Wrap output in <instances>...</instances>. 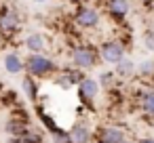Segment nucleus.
Here are the masks:
<instances>
[{
	"instance_id": "1",
	"label": "nucleus",
	"mask_w": 154,
	"mask_h": 143,
	"mask_svg": "<svg viewBox=\"0 0 154 143\" xmlns=\"http://www.w3.org/2000/svg\"><path fill=\"white\" fill-rule=\"evenodd\" d=\"M26 70L30 76L34 78H45L51 76L53 72H57V65L53 59H49L47 55H28L26 59Z\"/></svg>"
},
{
	"instance_id": "2",
	"label": "nucleus",
	"mask_w": 154,
	"mask_h": 143,
	"mask_svg": "<svg viewBox=\"0 0 154 143\" xmlns=\"http://www.w3.org/2000/svg\"><path fill=\"white\" fill-rule=\"evenodd\" d=\"M97 59H99V51L93 49V46H87V44H80L72 51V63L76 70H93L97 65Z\"/></svg>"
},
{
	"instance_id": "3",
	"label": "nucleus",
	"mask_w": 154,
	"mask_h": 143,
	"mask_svg": "<svg viewBox=\"0 0 154 143\" xmlns=\"http://www.w3.org/2000/svg\"><path fill=\"white\" fill-rule=\"evenodd\" d=\"M125 53H127V46L120 42V40H108L99 46V57L106 61V63H120L125 59Z\"/></svg>"
},
{
	"instance_id": "4",
	"label": "nucleus",
	"mask_w": 154,
	"mask_h": 143,
	"mask_svg": "<svg viewBox=\"0 0 154 143\" xmlns=\"http://www.w3.org/2000/svg\"><path fill=\"white\" fill-rule=\"evenodd\" d=\"M99 88H101V84H99V80H95V78H85V80H80V82H78V97H80V101H82L85 105H93L95 97L99 95Z\"/></svg>"
},
{
	"instance_id": "5",
	"label": "nucleus",
	"mask_w": 154,
	"mask_h": 143,
	"mask_svg": "<svg viewBox=\"0 0 154 143\" xmlns=\"http://www.w3.org/2000/svg\"><path fill=\"white\" fill-rule=\"evenodd\" d=\"M99 21H101V15H99V11L93 9V7H80V9L76 11V23H78L80 28L91 30V28H97Z\"/></svg>"
},
{
	"instance_id": "6",
	"label": "nucleus",
	"mask_w": 154,
	"mask_h": 143,
	"mask_svg": "<svg viewBox=\"0 0 154 143\" xmlns=\"http://www.w3.org/2000/svg\"><path fill=\"white\" fill-rule=\"evenodd\" d=\"M95 139L97 141H103V143H125L127 141V135L118 126H101L95 133Z\"/></svg>"
},
{
	"instance_id": "7",
	"label": "nucleus",
	"mask_w": 154,
	"mask_h": 143,
	"mask_svg": "<svg viewBox=\"0 0 154 143\" xmlns=\"http://www.w3.org/2000/svg\"><path fill=\"white\" fill-rule=\"evenodd\" d=\"M19 25H21V19L17 15V11L9 9V11H5L2 15H0V32H2V34L13 36L19 30Z\"/></svg>"
},
{
	"instance_id": "8",
	"label": "nucleus",
	"mask_w": 154,
	"mask_h": 143,
	"mask_svg": "<svg viewBox=\"0 0 154 143\" xmlns=\"http://www.w3.org/2000/svg\"><path fill=\"white\" fill-rule=\"evenodd\" d=\"M26 49L30 51V55H42L47 49V38L40 32H32L26 36Z\"/></svg>"
},
{
	"instance_id": "9",
	"label": "nucleus",
	"mask_w": 154,
	"mask_h": 143,
	"mask_svg": "<svg viewBox=\"0 0 154 143\" xmlns=\"http://www.w3.org/2000/svg\"><path fill=\"white\" fill-rule=\"evenodd\" d=\"M70 135H72V143H91L93 137H95L87 122H76L70 128Z\"/></svg>"
},
{
	"instance_id": "10",
	"label": "nucleus",
	"mask_w": 154,
	"mask_h": 143,
	"mask_svg": "<svg viewBox=\"0 0 154 143\" xmlns=\"http://www.w3.org/2000/svg\"><path fill=\"white\" fill-rule=\"evenodd\" d=\"M137 101H139L141 112L154 120V88H141L137 95Z\"/></svg>"
},
{
	"instance_id": "11",
	"label": "nucleus",
	"mask_w": 154,
	"mask_h": 143,
	"mask_svg": "<svg viewBox=\"0 0 154 143\" xmlns=\"http://www.w3.org/2000/svg\"><path fill=\"white\" fill-rule=\"evenodd\" d=\"M28 128H30L28 120H23V118H9L5 122V130L9 137H23Z\"/></svg>"
},
{
	"instance_id": "12",
	"label": "nucleus",
	"mask_w": 154,
	"mask_h": 143,
	"mask_svg": "<svg viewBox=\"0 0 154 143\" xmlns=\"http://www.w3.org/2000/svg\"><path fill=\"white\" fill-rule=\"evenodd\" d=\"M108 11H110V15H112L114 19L122 21V19L129 15L131 4H129V0H108Z\"/></svg>"
},
{
	"instance_id": "13",
	"label": "nucleus",
	"mask_w": 154,
	"mask_h": 143,
	"mask_svg": "<svg viewBox=\"0 0 154 143\" xmlns=\"http://www.w3.org/2000/svg\"><path fill=\"white\" fill-rule=\"evenodd\" d=\"M114 74H116L118 78H131V76H135V74H137V63H135L133 59L125 57L120 63H116V65H114Z\"/></svg>"
},
{
	"instance_id": "14",
	"label": "nucleus",
	"mask_w": 154,
	"mask_h": 143,
	"mask_svg": "<svg viewBox=\"0 0 154 143\" xmlns=\"http://www.w3.org/2000/svg\"><path fill=\"white\" fill-rule=\"evenodd\" d=\"M5 70H7L9 74H19L21 70H26V63L21 61V57H19L17 53H9V55L5 57Z\"/></svg>"
},
{
	"instance_id": "15",
	"label": "nucleus",
	"mask_w": 154,
	"mask_h": 143,
	"mask_svg": "<svg viewBox=\"0 0 154 143\" xmlns=\"http://www.w3.org/2000/svg\"><path fill=\"white\" fill-rule=\"evenodd\" d=\"M21 88H23V93H26V97L30 99V101H36L38 99V82L34 80V76H26L23 78V82H21Z\"/></svg>"
},
{
	"instance_id": "16",
	"label": "nucleus",
	"mask_w": 154,
	"mask_h": 143,
	"mask_svg": "<svg viewBox=\"0 0 154 143\" xmlns=\"http://www.w3.org/2000/svg\"><path fill=\"white\" fill-rule=\"evenodd\" d=\"M36 114H38V118H40V122H42V124L47 126V130H49V133H55V130L59 128V126H57V122L53 120V116H49V114H47V112H45V109H42L40 105L36 107Z\"/></svg>"
},
{
	"instance_id": "17",
	"label": "nucleus",
	"mask_w": 154,
	"mask_h": 143,
	"mask_svg": "<svg viewBox=\"0 0 154 143\" xmlns=\"http://www.w3.org/2000/svg\"><path fill=\"white\" fill-rule=\"evenodd\" d=\"M137 74L143 78H154V59H141L137 63Z\"/></svg>"
},
{
	"instance_id": "18",
	"label": "nucleus",
	"mask_w": 154,
	"mask_h": 143,
	"mask_svg": "<svg viewBox=\"0 0 154 143\" xmlns=\"http://www.w3.org/2000/svg\"><path fill=\"white\" fill-rule=\"evenodd\" d=\"M42 141H45V135L38 128H28L23 135V143H42Z\"/></svg>"
},
{
	"instance_id": "19",
	"label": "nucleus",
	"mask_w": 154,
	"mask_h": 143,
	"mask_svg": "<svg viewBox=\"0 0 154 143\" xmlns=\"http://www.w3.org/2000/svg\"><path fill=\"white\" fill-rule=\"evenodd\" d=\"M51 139H53V143H72L70 130H63V128H57L55 133H51Z\"/></svg>"
},
{
	"instance_id": "20",
	"label": "nucleus",
	"mask_w": 154,
	"mask_h": 143,
	"mask_svg": "<svg viewBox=\"0 0 154 143\" xmlns=\"http://www.w3.org/2000/svg\"><path fill=\"white\" fill-rule=\"evenodd\" d=\"M141 44H143L146 51L154 53V30H146V32L141 34Z\"/></svg>"
},
{
	"instance_id": "21",
	"label": "nucleus",
	"mask_w": 154,
	"mask_h": 143,
	"mask_svg": "<svg viewBox=\"0 0 154 143\" xmlns=\"http://www.w3.org/2000/svg\"><path fill=\"white\" fill-rule=\"evenodd\" d=\"M99 84H103V86L114 84V70H112V72H101V74H99Z\"/></svg>"
},
{
	"instance_id": "22",
	"label": "nucleus",
	"mask_w": 154,
	"mask_h": 143,
	"mask_svg": "<svg viewBox=\"0 0 154 143\" xmlns=\"http://www.w3.org/2000/svg\"><path fill=\"white\" fill-rule=\"evenodd\" d=\"M9 143H23V137H9Z\"/></svg>"
},
{
	"instance_id": "23",
	"label": "nucleus",
	"mask_w": 154,
	"mask_h": 143,
	"mask_svg": "<svg viewBox=\"0 0 154 143\" xmlns=\"http://www.w3.org/2000/svg\"><path fill=\"white\" fill-rule=\"evenodd\" d=\"M137 143H154V137H141Z\"/></svg>"
},
{
	"instance_id": "24",
	"label": "nucleus",
	"mask_w": 154,
	"mask_h": 143,
	"mask_svg": "<svg viewBox=\"0 0 154 143\" xmlns=\"http://www.w3.org/2000/svg\"><path fill=\"white\" fill-rule=\"evenodd\" d=\"M139 4H143V7H150V4H154V0H137Z\"/></svg>"
},
{
	"instance_id": "25",
	"label": "nucleus",
	"mask_w": 154,
	"mask_h": 143,
	"mask_svg": "<svg viewBox=\"0 0 154 143\" xmlns=\"http://www.w3.org/2000/svg\"><path fill=\"white\" fill-rule=\"evenodd\" d=\"M32 2H36V4H42V2H47V0H32Z\"/></svg>"
},
{
	"instance_id": "26",
	"label": "nucleus",
	"mask_w": 154,
	"mask_h": 143,
	"mask_svg": "<svg viewBox=\"0 0 154 143\" xmlns=\"http://www.w3.org/2000/svg\"><path fill=\"white\" fill-rule=\"evenodd\" d=\"M125 143H137V141H129V139H127V141H125Z\"/></svg>"
},
{
	"instance_id": "27",
	"label": "nucleus",
	"mask_w": 154,
	"mask_h": 143,
	"mask_svg": "<svg viewBox=\"0 0 154 143\" xmlns=\"http://www.w3.org/2000/svg\"><path fill=\"white\" fill-rule=\"evenodd\" d=\"M74 2H87V0H74Z\"/></svg>"
},
{
	"instance_id": "28",
	"label": "nucleus",
	"mask_w": 154,
	"mask_h": 143,
	"mask_svg": "<svg viewBox=\"0 0 154 143\" xmlns=\"http://www.w3.org/2000/svg\"><path fill=\"white\" fill-rule=\"evenodd\" d=\"M95 143H103V141H97V139H95Z\"/></svg>"
}]
</instances>
